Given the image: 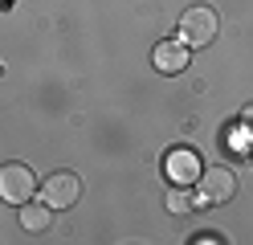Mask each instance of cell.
Wrapping results in <instances>:
<instances>
[{"label": "cell", "instance_id": "1", "mask_svg": "<svg viewBox=\"0 0 253 245\" xmlns=\"http://www.w3.org/2000/svg\"><path fill=\"white\" fill-rule=\"evenodd\" d=\"M216 33H220V16H216V8H209V4H192V8L180 16V41H184L188 49L212 45Z\"/></svg>", "mask_w": 253, "mask_h": 245}, {"label": "cell", "instance_id": "2", "mask_svg": "<svg viewBox=\"0 0 253 245\" xmlns=\"http://www.w3.org/2000/svg\"><path fill=\"white\" fill-rule=\"evenodd\" d=\"M33 192H37V176L33 168H25V163H4L0 168V200L4 204H29L33 200Z\"/></svg>", "mask_w": 253, "mask_h": 245}, {"label": "cell", "instance_id": "3", "mask_svg": "<svg viewBox=\"0 0 253 245\" xmlns=\"http://www.w3.org/2000/svg\"><path fill=\"white\" fill-rule=\"evenodd\" d=\"M233 192H237V176H233L229 168H204L200 180H196L200 208H209V204H225Z\"/></svg>", "mask_w": 253, "mask_h": 245}, {"label": "cell", "instance_id": "4", "mask_svg": "<svg viewBox=\"0 0 253 245\" xmlns=\"http://www.w3.org/2000/svg\"><path fill=\"white\" fill-rule=\"evenodd\" d=\"M78 196H82V180H78L74 172H53L41 184V200L49 208H74Z\"/></svg>", "mask_w": 253, "mask_h": 245}, {"label": "cell", "instance_id": "5", "mask_svg": "<svg viewBox=\"0 0 253 245\" xmlns=\"http://www.w3.org/2000/svg\"><path fill=\"white\" fill-rule=\"evenodd\" d=\"M200 172H204V163L192 147H171L164 155V176L171 184H192V180H200Z\"/></svg>", "mask_w": 253, "mask_h": 245}, {"label": "cell", "instance_id": "6", "mask_svg": "<svg viewBox=\"0 0 253 245\" xmlns=\"http://www.w3.org/2000/svg\"><path fill=\"white\" fill-rule=\"evenodd\" d=\"M151 61H155V70L160 74H184V65H188V45L176 37V41H160L155 45V53H151Z\"/></svg>", "mask_w": 253, "mask_h": 245}, {"label": "cell", "instance_id": "7", "mask_svg": "<svg viewBox=\"0 0 253 245\" xmlns=\"http://www.w3.org/2000/svg\"><path fill=\"white\" fill-rule=\"evenodd\" d=\"M21 225L29 229V233H45V229H49L53 225V208L49 204H33V200H29V204H21Z\"/></svg>", "mask_w": 253, "mask_h": 245}, {"label": "cell", "instance_id": "8", "mask_svg": "<svg viewBox=\"0 0 253 245\" xmlns=\"http://www.w3.org/2000/svg\"><path fill=\"white\" fill-rule=\"evenodd\" d=\"M168 208H171V212H192V208H200V196L192 192V184H171Z\"/></svg>", "mask_w": 253, "mask_h": 245}, {"label": "cell", "instance_id": "9", "mask_svg": "<svg viewBox=\"0 0 253 245\" xmlns=\"http://www.w3.org/2000/svg\"><path fill=\"white\" fill-rule=\"evenodd\" d=\"M241 123H245V131H253V102L245 106V114H241Z\"/></svg>", "mask_w": 253, "mask_h": 245}]
</instances>
